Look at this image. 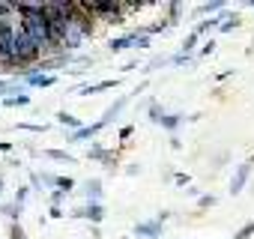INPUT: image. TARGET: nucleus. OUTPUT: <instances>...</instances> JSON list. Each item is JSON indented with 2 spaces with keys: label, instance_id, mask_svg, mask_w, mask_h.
Listing matches in <instances>:
<instances>
[{
  "label": "nucleus",
  "instance_id": "nucleus-1",
  "mask_svg": "<svg viewBox=\"0 0 254 239\" xmlns=\"http://www.w3.org/2000/svg\"><path fill=\"white\" fill-rule=\"evenodd\" d=\"M18 21L21 27L27 30V36L45 51H57L54 39H51V27H48V18L42 15V3H18Z\"/></svg>",
  "mask_w": 254,
  "mask_h": 239
},
{
  "label": "nucleus",
  "instance_id": "nucleus-2",
  "mask_svg": "<svg viewBox=\"0 0 254 239\" xmlns=\"http://www.w3.org/2000/svg\"><path fill=\"white\" fill-rule=\"evenodd\" d=\"M72 215H75V218H90L93 224H99V221H105V206H102V203H87V206L75 209Z\"/></svg>",
  "mask_w": 254,
  "mask_h": 239
},
{
  "label": "nucleus",
  "instance_id": "nucleus-3",
  "mask_svg": "<svg viewBox=\"0 0 254 239\" xmlns=\"http://www.w3.org/2000/svg\"><path fill=\"white\" fill-rule=\"evenodd\" d=\"M248 177H251V162H245V165L236 168V174H233V179H230V194H239V191L245 188Z\"/></svg>",
  "mask_w": 254,
  "mask_h": 239
},
{
  "label": "nucleus",
  "instance_id": "nucleus-4",
  "mask_svg": "<svg viewBox=\"0 0 254 239\" xmlns=\"http://www.w3.org/2000/svg\"><path fill=\"white\" fill-rule=\"evenodd\" d=\"M102 129H105L102 123H90V126H84V129L72 132V135H69V144H81V141H87V138H96Z\"/></svg>",
  "mask_w": 254,
  "mask_h": 239
},
{
  "label": "nucleus",
  "instance_id": "nucleus-5",
  "mask_svg": "<svg viewBox=\"0 0 254 239\" xmlns=\"http://www.w3.org/2000/svg\"><path fill=\"white\" fill-rule=\"evenodd\" d=\"M135 45H138V33H129V36L111 39V42H108V51H111V54H120V51H126V48H135Z\"/></svg>",
  "mask_w": 254,
  "mask_h": 239
},
{
  "label": "nucleus",
  "instance_id": "nucleus-6",
  "mask_svg": "<svg viewBox=\"0 0 254 239\" xmlns=\"http://www.w3.org/2000/svg\"><path fill=\"white\" fill-rule=\"evenodd\" d=\"M135 236H150V239H159L162 236V221H141L135 227Z\"/></svg>",
  "mask_w": 254,
  "mask_h": 239
},
{
  "label": "nucleus",
  "instance_id": "nucleus-7",
  "mask_svg": "<svg viewBox=\"0 0 254 239\" xmlns=\"http://www.w3.org/2000/svg\"><path fill=\"white\" fill-rule=\"evenodd\" d=\"M126 105H129V96H120V99H117V102H114V105H111V108H108V111L102 114V120H99V123H102V126L114 123V117H117V114H120V111H123Z\"/></svg>",
  "mask_w": 254,
  "mask_h": 239
},
{
  "label": "nucleus",
  "instance_id": "nucleus-8",
  "mask_svg": "<svg viewBox=\"0 0 254 239\" xmlns=\"http://www.w3.org/2000/svg\"><path fill=\"white\" fill-rule=\"evenodd\" d=\"M117 84H120L117 78H108V81H99V84H87V87L78 90V96H90V93H99V90H111V87H117Z\"/></svg>",
  "mask_w": 254,
  "mask_h": 239
},
{
  "label": "nucleus",
  "instance_id": "nucleus-9",
  "mask_svg": "<svg viewBox=\"0 0 254 239\" xmlns=\"http://www.w3.org/2000/svg\"><path fill=\"white\" fill-rule=\"evenodd\" d=\"M57 123H60V126H69L72 132L84 129V126H81V120H78V117H72V114H66V111H60V114H57Z\"/></svg>",
  "mask_w": 254,
  "mask_h": 239
},
{
  "label": "nucleus",
  "instance_id": "nucleus-10",
  "mask_svg": "<svg viewBox=\"0 0 254 239\" xmlns=\"http://www.w3.org/2000/svg\"><path fill=\"white\" fill-rule=\"evenodd\" d=\"M99 197H102V182L99 179H87V200L99 203Z\"/></svg>",
  "mask_w": 254,
  "mask_h": 239
},
{
  "label": "nucleus",
  "instance_id": "nucleus-11",
  "mask_svg": "<svg viewBox=\"0 0 254 239\" xmlns=\"http://www.w3.org/2000/svg\"><path fill=\"white\" fill-rule=\"evenodd\" d=\"M197 39H200V33H197V30H191V33H189V36L183 39V45H180L183 51H180V54H186V57H189V54L194 51V45H197Z\"/></svg>",
  "mask_w": 254,
  "mask_h": 239
},
{
  "label": "nucleus",
  "instance_id": "nucleus-12",
  "mask_svg": "<svg viewBox=\"0 0 254 239\" xmlns=\"http://www.w3.org/2000/svg\"><path fill=\"white\" fill-rule=\"evenodd\" d=\"M45 156H48V159H54V162H66V165H75V156H69V153H63V150H45Z\"/></svg>",
  "mask_w": 254,
  "mask_h": 239
},
{
  "label": "nucleus",
  "instance_id": "nucleus-13",
  "mask_svg": "<svg viewBox=\"0 0 254 239\" xmlns=\"http://www.w3.org/2000/svg\"><path fill=\"white\" fill-rule=\"evenodd\" d=\"M183 120H186V117H183V114H168V117H165V120H162V126H165V129H168V132H174V129H177V126H180V123H183Z\"/></svg>",
  "mask_w": 254,
  "mask_h": 239
},
{
  "label": "nucleus",
  "instance_id": "nucleus-14",
  "mask_svg": "<svg viewBox=\"0 0 254 239\" xmlns=\"http://www.w3.org/2000/svg\"><path fill=\"white\" fill-rule=\"evenodd\" d=\"M3 105H6V108H18V105H30V96H27V93H21V96H6V99H3Z\"/></svg>",
  "mask_w": 254,
  "mask_h": 239
},
{
  "label": "nucleus",
  "instance_id": "nucleus-15",
  "mask_svg": "<svg viewBox=\"0 0 254 239\" xmlns=\"http://www.w3.org/2000/svg\"><path fill=\"white\" fill-rule=\"evenodd\" d=\"M168 114L162 111V105H156V102H150V120H153V123H159L162 126V120H165Z\"/></svg>",
  "mask_w": 254,
  "mask_h": 239
},
{
  "label": "nucleus",
  "instance_id": "nucleus-16",
  "mask_svg": "<svg viewBox=\"0 0 254 239\" xmlns=\"http://www.w3.org/2000/svg\"><path fill=\"white\" fill-rule=\"evenodd\" d=\"M218 9H221V0H212V3H200V6H197L200 15H212V12H218Z\"/></svg>",
  "mask_w": 254,
  "mask_h": 239
},
{
  "label": "nucleus",
  "instance_id": "nucleus-17",
  "mask_svg": "<svg viewBox=\"0 0 254 239\" xmlns=\"http://www.w3.org/2000/svg\"><path fill=\"white\" fill-rule=\"evenodd\" d=\"M180 12H183V3H171V6H168V24H177Z\"/></svg>",
  "mask_w": 254,
  "mask_h": 239
},
{
  "label": "nucleus",
  "instance_id": "nucleus-18",
  "mask_svg": "<svg viewBox=\"0 0 254 239\" xmlns=\"http://www.w3.org/2000/svg\"><path fill=\"white\" fill-rule=\"evenodd\" d=\"M72 185H75V179H72V177H57V188H60V191H66V194H69V191H72Z\"/></svg>",
  "mask_w": 254,
  "mask_h": 239
},
{
  "label": "nucleus",
  "instance_id": "nucleus-19",
  "mask_svg": "<svg viewBox=\"0 0 254 239\" xmlns=\"http://www.w3.org/2000/svg\"><path fill=\"white\" fill-rule=\"evenodd\" d=\"M251 233H254V221H248V224H245V227H239V230H236V236H233V239H248V236H251Z\"/></svg>",
  "mask_w": 254,
  "mask_h": 239
},
{
  "label": "nucleus",
  "instance_id": "nucleus-20",
  "mask_svg": "<svg viewBox=\"0 0 254 239\" xmlns=\"http://www.w3.org/2000/svg\"><path fill=\"white\" fill-rule=\"evenodd\" d=\"M236 27H239V15H227V21L218 30H236Z\"/></svg>",
  "mask_w": 254,
  "mask_h": 239
},
{
  "label": "nucleus",
  "instance_id": "nucleus-21",
  "mask_svg": "<svg viewBox=\"0 0 254 239\" xmlns=\"http://www.w3.org/2000/svg\"><path fill=\"white\" fill-rule=\"evenodd\" d=\"M197 206H200V209H206V206H215V197H212V194H200V197H197Z\"/></svg>",
  "mask_w": 254,
  "mask_h": 239
},
{
  "label": "nucleus",
  "instance_id": "nucleus-22",
  "mask_svg": "<svg viewBox=\"0 0 254 239\" xmlns=\"http://www.w3.org/2000/svg\"><path fill=\"white\" fill-rule=\"evenodd\" d=\"M27 191H30V188H18V194H15V200H12V203H18V206L24 209V200H27Z\"/></svg>",
  "mask_w": 254,
  "mask_h": 239
},
{
  "label": "nucleus",
  "instance_id": "nucleus-23",
  "mask_svg": "<svg viewBox=\"0 0 254 239\" xmlns=\"http://www.w3.org/2000/svg\"><path fill=\"white\" fill-rule=\"evenodd\" d=\"M9 236H12V239H24V230H21V224H18V221L9 227Z\"/></svg>",
  "mask_w": 254,
  "mask_h": 239
},
{
  "label": "nucleus",
  "instance_id": "nucleus-24",
  "mask_svg": "<svg viewBox=\"0 0 254 239\" xmlns=\"http://www.w3.org/2000/svg\"><path fill=\"white\" fill-rule=\"evenodd\" d=\"M18 129H27V132H45V126H39V123H21Z\"/></svg>",
  "mask_w": 254,
  "mask_h": 239
},
{
  "label": "nucleus",
  "instance_id": "nucleus-25",
  "mask_svg": "<svg viewBox=\"0 0 254 239\" xmlns=\"http://www.w3.org/2000/svg\"><path fill=\"white\" fill-rule=\"evenodd\" d=\"M63 197H66V191H60V188H57V191H51V206H60V200H63Z\"/></svg>",
  "mask_w": 254,
  "mask_h": 239
},
{
  "label": "nucleus",
  "instance_id": "nucleus-26",
  "mask_svg": "<svg viewBox=\"0 0 254 239\" xmlns=\"http://www.w3.org/2000/svg\"><path fill=\"white\" fill-rule=\"evenodd\" d=\"M132 132H135L132 126H123V129H120V141H126V138H132Z\"/></svg>",
  "mask_w": 254,
  "mask_h": 239
},
{
  "label": "nucleus",
  "instance_id": "nucleus-27",
  "mask_svg": "<svg viewBox=\"0 0 254 239\" xmlns=\"http://www.w3.org/2000/svg\"><path fill=\"white\" fill-rule=\"evenodd\" d=\"M135 48H150V36H141V33H138V45H135Z\"/></svg>",
  "mask_w": 254,
  "mask_h": 239
},
{
  "label": "nucleus",
  "instance_id": "nucleus-28",
  "mask_svg": "<svg viewBox=\"0 0 254 239\" xmlns=\"http://www.w3.org/2000/svg\"><path fill=\"white\" fill-rule=\"evenodd\" d=\"M174 182H177V185H189V174H177Z\"/></svg>",
  "mask_w": 254,
  "mask_h": 239
},
{
  "label": "nucleus",
  "instance_id": "nucleus-29",
  "mask_svg": "<svg viewBox=\"0 0 254 239\" xmlns=\"http://www.w3.org/2000/svg\"><path fill=\"white\" fill-rule=\"evenodd\" d=\"M212 51H215V42H212V39H209V42H206V45H203V48H200V54H212Z\"/></svg>",
  "mask_w": 254,
  "mask_h": 239
},
{
  "label": "nucleus",
  "instance_id": "nucleus-30",
  "mask_svg": "<svg viewBox=\"0 0 254 239\" xmlns=\"http://www.w3.org/2000/svg\"><path fill=\"white\" fill-rule=\"evenodd\" d=\"M51 218H63V209L60 206H51Z\"/></svg>",
  "mask_w": 254,
  "mask_h": 239
},
{
  "label": "nucleus",
  "instance_id": "nucleus-31",
  "mask_svg": "<svg viewBox=\"0 0 254 239\" xmlns=\"http://www.w3.org/2000/svg\"><path fill=\"white\" fill-rule=\"evenodd\" d=\"M9 150H12V144H9V141H0V153H9Z\"/></svg>",
  "mask_w": 254,
  "mask_h": 239
},
{
  "label": "nucleus",
  "instance_id": "nucleus-32",
  "mask_svg": "<svg viewBox=\"0 0 254 239\" xmlns=\"http://www.w3.org/2000/svg\"><path fill=\"white\" fill-rule=\"evenodd\" d=\"M9 90H12V87H9L6 81H0V93H9Z\"/></svg>",
  "mask_w": 254,
  "mask_h": 239
},
{
  "label": "nucleus",
  "instance_id": "nucleus-33",
  "mask_svg": "<svg viewBox=\"0 0 254 239\" xmlns=\"http://www.w3.org/2000/svg\"><path fill=\"white\" fill-rule=\"evenodd\" d=\"M248 6H251V9H254V0H248Z\"/></svg>",
  "mask_w": 254,
  "mask_h": 239
},
{
  "label": "nucleus",
  "instance_id": "nucleus-34",
  "mask_svg": "<svg viewBox=\"0 0 254 239\" xmlns=\"http://www.w3.org/2000/svg\"><path fill=\"white\" fill-rule=\"evenodd\" d=\"M0 105H3V102H0Z\"/></svg>",
  "mask_w": 254,
  "mask_h": 239
},
{
  "label": "nucleus",
  "instance_id": "nucleus-35",
  "mask_svg": "<svg viewBox=\"0 0 254 239\" xmlns=\"http://www.w3.org/2000/svg\"><path fill=\"white\" fill-rule=\"evenodd\" d=\"M126 239H129V236H126Z\"/></svg>",
  "mask_w": 254,
  "mask_h": 239
}]
</instances>
